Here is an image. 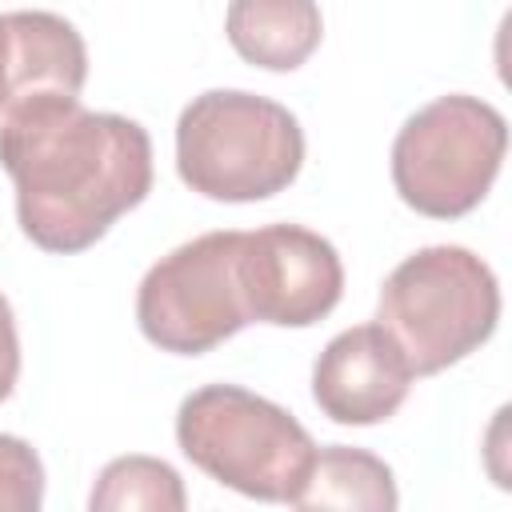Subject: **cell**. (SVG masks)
<instances>
[{
  "label": "cell",
  "mask_w": 512,
  "mask_h": 512,
  "mask_svg": "<svg viewBox=\"0 0 512 512\" xmlns=\"http://www.w3.org/2000/svg\"><path fill=\"white\" fill-rule=\"evenodd\" d=\"M376 320L408 356L412 376L444 372L496 332V272L460 244H428L384 276Z\"/></svg>",
  "instance_id": "3"
},
{
  "label": "cell",
  "mask_w": 512,
  "mask_h": 512,
  "mask_svg": "<svg viewBox=\"0 0 512 512\" xmlns=\"http://www.w3.org/2000/svg\"><path fill=\"white\" fill-rule=\"evenodd\" d=\"M16 376H20V336H16L12 304H8V296L0 292V404L12 396Z\"/></svg>",
  "instance_id": "14"
},
{
  "label": "cell",
  "mask_w": 512,
  "mask_h": 512,
  "mask_svg": "<svg viewBox=\"0 0 512 512\" xmlns=\"http://www.w3.org/2000/svg\"><path fill=\"white\" fill-rule=\"evenodd\" d=\"M12 96V44H8V28H4V16H0V112Z\"/></svg>",
  "instance_id": "15"
},
{
  "label": "cell",
  "mask_w": 512,
  "mask_h": 512,
  "mask_svg": "<svg viewBox=\"0 0 512 512\" xmlns=\"http://www.w3.org/2000/svg\"><path fill=\"white\" fill-rule=\"evenodd\" d=\"M176 444L216 484L272 504L296 496L316 456L312 436L288 408L240 384H204L184 396Z\"/></svg>",
  "instance_id": "4"
},
{
  "label": "cell",
  "mask_w": 512,
  "mask_h": 512,
  "mask_svg": "<svg viewBox=\"0 0 512 512\" xmlns=\"http://www.w3.org/2000/svg\"><path fill=\"white\" fill-rule=\"evenodd\" d=\"M408 388V356L384 332L380 320L344 328L324 344V352L312 364V400L336 424H384L388 416H396Z\"/></svg>",
  "instance_id": "8"
},
{
  "label": "cell",
  "mask_w": 512,
  "mask_h": 512,
  "mask_svg": "<svg viewBox=\"0 0 512 512\" xmlns=\"http://www.w3.org/2000/svg\"><path fill=\"white\" fill-rule=\"evenodd\" d=\"M224 32L244 64L292 72L320 48L324 16L316 0H228Z\"/></svg>",
  "instance_id": "9"
},
{
  "label": "cell",
  "mask_w": 512,
  "mask_h": 512,
  "mask_svg": "<svg viewBox=\"0 0 512 512\" xmlns=\"http://www.w3.org/2000/svg\"><path fill=\"white\" fill-rule=\"evenodd\" d=\"M240 232H204L160 256L136 288V324L176 356H204L248 324L236 284Z\"/></svg>",
  "instance_id": "6"
},
{
  "label": "cell",
  "mask_w": 512,
  "mask_h": 512,
  "mask_svg": "<svg viewBox=\"0 0 512 512\" xmlns=\"http://www.w3.org/2000/svg\"><path fill=\"white\" fill-rule=\"evenodd\" d=\"M188 492L180 472L156 456H116L96 476L92 512H184Z\"/></svg>",
  "instance_id": "12"
},
{
  "label": "cell",
  "mask_w": 512,
  "mask_h": 512,
  "mask_svg": "<svg viewBox=\"0 0 512 512\" xmlns=\"http://www.w3.org/2000/svg\"><path fill=\"white\" fill-rule=\"evenodd\" d=\"M236 284L248 324L308 328L340 304L344 264L320 232L300 224H264L256 232H240Z\"/></svg>",
  "instance_id": "7"
},
{
  "label": "cell",
  "mask_w": 512,
  "mask_h": 512,
  "mask_svg": "<svg viewBox=\"0 0 512 512\" xmlns=\"http://www.w3.org/2000/svg\"><path fill=\"white\" fill-rule=\"evenodd\" d=\"M300 164V120L268 96L212 88L176 120V172L204 200H268L300 176Z\"/></svg>",
  "instance_id": "2"
},
{
  "label": "cell",
  "mask_w": 512,
  "mask_h": 512,
  "mask_svg": "<svg viewBox=\"0 0 512 512\" xmlns=\"http://www.w3.org/2000/svg\"><path fill=\"white\" fill-rule=\"evenodd\" d=\"M12 44V96L8 104L40 92L80 96L88 80V48L80 32L56 12H8L4 16ZM4 104V108H8Z\"/></svg>",
  "instance_id": "10"
},
{
  "label": "cell",
  "mask_w": 512,
  "mask_h": 512,
  "mask_svg": "<svg viewBox=\"0 0 512 512\" xmlns=\"http://www.w3.org/2000/svg\"><path fill=\"white\" fill-rule=\"evenodd\" d=\"M44 504V464L20 436L0 432V512H36Z\"/></svg>",
  "instance_id": "13"
},
{
  "label": "cell",
  "mask_w": 512,
  "mask_h": 512,
  "mask_svg": "<svg viewBox=\"0 0 512 512\" xmlns=\"http://www.w3.org/2000/svg\"><path fill=\"white\" fill-rule=\"evenodd\" d=\"M292 508H352V512H392L400 504L392 468L348 444L316 448L304 484L288 500Z\"/></svg>",
  "instance_id": "11"
},
{
  "label": "cell",
  "mask_w": 512,
  "mask_h": 512,
  "mask_svg": "<svg viewBox=\"0 0 512 512\" xmlns=\"http://www.w3.org/2000/svg\"><path fill=\"white\" fill-rule=\"evenodd\" d=\"M0 164L16 188L20 232L44 252L92 248L152 188V140L80 96L40 92L0 112Z\"/></svg>",
  "instance_id": "1"
},
{
  "label": "cell",
  "mask_w": 512,
  "mask_h": 512,
  "mask_svg": "<svg viewBox=\"0 0 512 512\" xmlns=\"http://www.w3.org/2000/svg\"><path fill=\"white\" fill-rule=\"evenodd\" d=\"M508 152L504 116L468 92L436 96L392 140V184L428 220L468 216L500 176Z\"/></svg>",
  "instance_id": "5"
}]
</instances>
